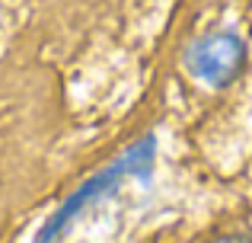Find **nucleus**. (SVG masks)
Returning a JSON list of instances; mask_svg holds the SVG:
<instances>
[{
  "mask_svg": "<svg viewBox=\"0 0 252 243\" xmlns=\"http://www.w3.org/2000/svg\"><path fill=\"white\" fill-rule=\"evenodd\" d=\"M243 58H246V48L240 38L230 32H214V35H204L201 42L191 45L189 70L211 87H223L240 74Z\"/></svg>",
  "mask_w": 252,
  "mask_h": 243,
  "instance_id": "f03ea898",
  "label": "nucleus"
},
{
  "mask_svg": "<svg viewBox=\"0 0 252 243\" xmlns=\"http://www.w3.org/2000/svg\"><path fill=\"white\" fill-rule=\"evenodd\" d=\"M230 243H249V240H230Z\"/></svg>",
  "mask_w": 252,
  "mask_h": 243,
  "instance_id": "7ed1b4c3",
  "label": "nucleus"
},
{
  "mask_svg": "<svg viewBox=\"0 0 252 243\" xmlns=\"http://www.w3.org/2000/svg\"><path fill=\"white\" fill-rule=\"evenodd\" d=\"M150 160H154V138H144V141H137L134 147L125 150L118 160H112L105 170H99L96 176H90V179H86L74 195H67L64 205L58 208V211L48 218V224L38 231L35 243H55V240H61L64 234L80 221V214H86L93 205H99V202H102L105 195H112L115 189H122L128 179L147 173Z\"/></svg>",
  "mask_w": 252,
  "mask_h": 243,
  "instance_id": "f257e3e1",
  "label": "nucleus"
}]
</instances>
